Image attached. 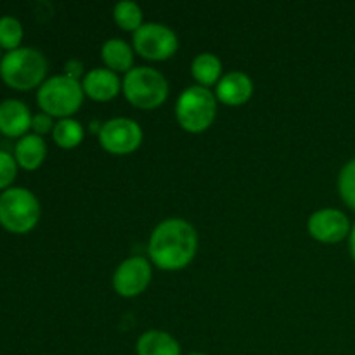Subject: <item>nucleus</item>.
<instances>
[{
  "mask_svg": "<svg viewBox=\"0 0 355 355\" xmlns=\"http://www.w3.org/2000/svg\"><path fill=\"white\" fill-rule=\"evenodd\" d=\"M198 250V232L184 218H166L159 222L149 239V257L163 270L184 269Z\"/></svg>",
  "mask_w": 355,
  "mask_h": 355,
  "instance_id": "f257e3e1",
  "label": "nucleus"
},
{
  "mask_svg": "<svg viewBox=\"0 0 355 355\" xmlns=\"http://www.w3.org/2000/svg\"><path fill=\"white\" fill-rule=\"evenodd\" d=\"M47 75V59L33 47H19L6 52L0 59V78L14 90L40 87Z\"/></svg>",
  "mask_w": 355,
  "mask_h": 355,
  "instance_id": "f03ea898",
  "label": "nucleus"
},
{
  "mask_svg": "<svg viewBox=\"0 0 355 355\" xmlns=\"http://www.w3.org/2000/svg\"><path fill=\"white\" fill-rule=\"evenodd\" d=\"M83 87L80 80L68 75H55L45 80L37 92V103L42 113L51 116L71 118L83 103Z\"/></svg>",
  "mask_w": 355,
  "mask_h": 355,
  "instance_id": "7ed1b4c3",
  "label": "nucleus"
},
{
  "mask_svg": "<svg viewBox=\"0 0 355 355\" xmlns=\"http://www.w3.org/2000/svg\"><path fill=\"white\" fill-rule=\"evenodd\" d=\"M40 220V203L30 189L9 187L0 193V225L12 234L33 231Z\"/></svg>",
  "mask_w": 355,
  "mask_h": 355,
  "instance_id": "20e7f679",
  "label": "nucleus"
},
{
  "mask_svg": "<svg viewBox=\"0 0 355 355\" xmlns=\"http://www.w3.org/2000/svg\"><path fill=\"white\" fill-rule=\"evenodd\" d=\"M123 94L135 107L155 110L168 97V82L158 69L137 66L125 73Z\"/></svg>",
  "mask_w": 355,
  "mask_h": 355,
  "instance_id": "39448f33",
  "label": "nucleus"
},
{
  "mask_svg": "<svg viewBox=\"0 0 355 355\" xmlns=\"http://www.w3.org/2000/svg\"><path fill=\"white\" fill-rule=\"evenodd\" d=\"M175 114L184 130L200 134L214 123L217 114V97L207 87H189L180 94L175 104Z\"/></svg>",
  "mask_w": 355,
  "mask_h": 355,
  "instance_id": "423d86ee",
  "label": "nucleus"
},
{
  "mask_svg": "<svg viewBox=\"0 0 355 355\" xmlns=\"http://www.w3.org/2000/svg\"><path fill=\"white\" fill-rule=\"evenodd\" d=\"M134 49L139 55L151 61H165L179 49L175 31L162 23H144L134 33Z\"/></svg>",
  "mask_w": 355,
  "mask_h": 355,
  "instance_id": "0eeeda50",
  "label": "nucleus"
},
{
  "mask_svg": "<svg viewBox=\"0 0 355 355\" xmlns=\"http://www.w3.org/2000/svg\"><path fill=\"white\" fill-rule=\"evenodd\" d=\"M142 128L132 118H113L107 120L99 130L101 146L111 155H130L141 146Z\"/></svg>",
  "mask_w": 355,
  "mask_h": 355,
  "instance_id": "6e6552de",
  "label": "nucleus"
},
{
  "mask_svg": "<svg viewBox=\"0 0 355 355\" xmlns=\"http://www.w3.org/2000/svg\"><path fill=\"white\" fill-rule=\"evenodd\" d=\"M151 263L142 257H130L123 260L114 270L113 286L120 297L132 298L146 291L151 283Z\"/></svg>",
  "mask_w": 355,
  "mask_h": 355,
  "instance_id": "1a4fd4ad",
  "label": "nucleus"
},
{
  "mask_svg": "<svg viewBox=\"0 0 355 355\" xmlns=\"http://www.w3.org/2000/svg\"><path fill=\"white\" fill-rule=\"evenodd\" d=\"M307 227L312 238L326 245L343 241L352 231L349 217L336 208H322V210L314 211L309 218Z\"/></svg>",
  "mask_w": 355,
  "mask_h": 355,
  "instance_id": "9d476101",
  "label": "nucleus"
},
{
  "mask_svg": "<svg viewBox=\"0 0 355 355\" xmlns=\"http://www.w3.org/2000/svg\"><path fill=\"white\" fill-rule=\"evenodd\" d=\"M30 107L19 99H6L0 103V134L10 139H21L31 128Z\"/></svg>",
  "mask_w": 355,
  "mask_h": 355,
  "instance_id": "9b49d317",
  "label": "nucleus"
},
{
  "mask_svg": "<svg viewBox=\"0 0 355 355\" xmlns=\"http://www.w3.org/2000/svg\"><path fill=\"white\" fill-rule=\"evenodd\" d=\"M83 94L89 96L92 101L106 103V101L114 99L120 94L121 82L114 71L107 68H96L90 69L83 76Z\"/></svg>",
  "mask_w": 355,
  "mask_h": 355,
  "instance_id": "f8f14e48",
  "label": "nucleus"
},
{
  "mask_svg": "<svg viewBox=\"0 0 355 355\" xmlns=\"http://www.w3.org/2000/svg\"><path fill=\"white\" fill-rule=\"evenodd\" d=\"M253 96V82L246 73L231 71L217 83L215 97L227 106H241Z\"/></svg>",
  "mask_w": 355,
  "mask_h": 355,
  "instance_id": "ddd939ff",
  "label": "nucleus"
},
{
  "mask_svg": "<svg viewBox=\"0 0 355 355\" xmlns=\"http://www.w3.org/2000/svg\"><path fill=\"white\" fill-rule=\"evenodd\" d=\"M45 156H47V144L37 134H26L24 137L17 139L14 146V158H16L17 166L28 172L40 168Z\"/></svg>",
  "mask_w": 355,
  "mask_h": 355,
  "instance_id": "4468645a",
  "label": "nucleus"
},
{
  "mask_svg": "<svg viewBox=\"0 0 355 355\" xmlns=\"http://www.w3.org/2000/svg\"><path fill=\"white\" fill-rule=\"evenodd\" d=\"M101 55H103L106 68L114 73H128L134 68V51L121 38H111V40L104 42L103 49H101Z\"/></svg>",
  "mask_w": 355,
  "mask_h": 355,
  "instance_id": "2eb2a0df",
  "label": "nucleus"
},
{
  "mask_svg": "<svg viewBox=\"0 0 355 355\" xmlns=\"http://www.w3.org/2000/svg\"><path fill=\"white\" fill-rule=\"evenodd\" d=\"M137 355H180V345L168 333L149 329L137 340Z\"/></svg>",
  "mask_w": 355,
  "mask_h": 355,
  "instance_id": "dca6fc26",
  "label": "nucleus"
},
{
  "mask_svg": "<svg viewBox=\"0 0 355 355\" xmlns=\"http://www.w3.org/2000/svg\"><path fill=\"white\" fill-rule=\"evenodd\" d=\"M191 73L201 87L208 89L210 85H217L218 80L222 78V62L211 52H203L194 58L193 64H191Z\"/></svg>",
  "mask_w": 355,
  "mask_h": 355,
  "instance_id": "f3484780",
  "label": "nucleus"
},
{
  "mask_svg": "<svg viewBox=\"0 0 355 355\" xmlns=\"http://www.w3.org/2000/svg\"><path fill=\"white\" fill-rule=\"evenodd\" d=\"M52 139L62 149H73L83 141V127L73 118H62L54 125Z\"/></svg>",
  "mask_w": 355,
  "mask_h": 355,
  "instance_id": "a211bd4d",
  "label": "nucleus"
},
{
  "mask_svg": "<svg viewBox=\"0 0 355 355\" xmlns=\"http://www.w3.org/2000/svg\"><path fill=\"white\" fill-rule=\"evenodd\" d=\"M113 16L121 30L134 31V33L144 24L142 23V9L137 3L132 2V0H121V2H118L114 6Z\"/></svg>",
  "mask_w": 355,
  "mask_h": 355,
  "instance_id": "6ab92c4d",
  "label": "nucleus"
},
{
  "mask_svg": "<svg viewBox=\"0 0 355 355\" xmlns=\"http://www.w3.org/2000/svg\"><path fill=\"white\" fill-rule=\"evenodd\" d=\"M23 35V24L19 23V19L14 16L0 17V49H6L7 52L19 49Z\"/></svg>",
  "mask_w": 355,
  "mask_h": 355,
  "instance_id": "aec40b11",
  "label": "nucleus"
},
{
  "mask_svg": "<svg viewBox=\"0 0 355 355\" xmlns=\"http://www.w3.org/2000/svg\"><path fill=\"white\" fill-rule=\"evenodd\" d=\"M338 191L345 205L355 210V158L350 159L340 172Z\"/></svg>",
  "mask_w": 355,
  "mask_h": 355,
  "instance_id": "412c9836",
  "label": "nucleus"
},
{
  "mask_svg": "<svg viewBox=\"0 0 355 355\" xmlns=\"http://www.w3.org/2000/svg\"><path fill=\"white\" fill-rule=\"evenodd\" d=\"M17 163L14 155L7 151H0V193L7 191L17 175Z\"/></svg>",
  "mask_w": 355,
  "mask_h": 355,
  "instance_id": "4be33fe9",
  "label": "nucleus"
},
{
  "mask_svg": "<svg viewBox=\"0 0 355 355\" xmlns=\"http://www.w3.org/2000/svg\"><path fill=\"white\" fill-rule=\"evenodd\" d=\"M54 121H52V116L47 113H38L33 114V120H31V130L37 135H44L47 132L54 130Z\"/></svg>",
  "mask_w": 355,
  "mask_h": 355,
  "instance_id": "5701e85b",
  "label": "nucleus"
},
{
  "mask_svg": "<svg viewBox=\"0 0 355 355\" xmlns=\"http://www.w3.org/2000/svg\"><path fill=\"white\" fill-rule=\"evenodd\" d=\"M82 71H83V66H82V62L69 61L68 64H66V73H64V75H68V76H71V78L78 80V76L82 75Z\"/></svg>",
  "mask_w": 355,
  "mask_h": 355,
  "instance_id": "b1692460",
  "label": "nucleus"
},
{
  "mask_svg": "<svg viewBox=\"0 0 355 355\" xmlns=\"http://www.w3.org/2000/svg\"><path fill=\"white\" fill-rule=\"evenodd\" d=\"M349 243H350V255H352V259L355 260V225L352 227V231H350Z\"/></svg>",
  "mask_w": 355,
  "mask_h": 355,
  "instance_id": "393cba45",
  "label": "nucleus"
},
{
  "mask_svg": "<svg viewBox=\"0 0 355 355\" xmlns=\"http://www.w3.org/2000/svg\"><path fill=\"white\" fill-rule=\"evenodd\" d=\"M187 355H207V354H201V352H193V354H187Z\"/></svg>",
  "mask_w": 355,
  "mask_h": 355,
  "instance_id": "a878e982",
  "label": "nucleus"
},
{
  "mask_svg": "<svg viewBox=\"0 0 355 355\" xmlns=\"http://www.w3.org/2000/svg\"><path fill=\"white\" fill-rule=\"evenodd\" d=\"M0 59H2V49H0Z\"/></svg>",
  "mask_w": 355,
  "mask_h": 355,
  "instance_id": "bb28decb",
  "label": "nucleus"
}]
</instances>
